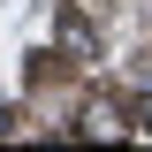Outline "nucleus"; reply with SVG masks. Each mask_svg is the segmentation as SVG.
<instances>
[{
    "label": "nucleus",
    "mask_w": 152,
    "mask_h": 152,
    "mask_svg": "<svg viewBox=\"0 0 152 152\" xmlns=\"http://www.w3.org/2000/svg\"><path fill=\"white\" fill-rule=\"evenodd\" d=\"M53 38H61V53H76V61H91L99 53V31L84 15H76V8H61V23H53Z\"/></svg>",
    "instance_id": "f257e3e1"
},
{
    "label": "nucleus",
    "mask_w": 152,
    "mask_h": 152,
    "mask_svg": "<svg viewBox=\"0 0 152 152\" xmlns=\"http://www.w3.org/2000/svg\"><path fill=\"white\" fill-rule=\"evenodd\" d=\"M84 137H122V114H114V107H91V114H84Z\"/></svg>",
    "instance_id": "f03ea898"
},
{
    "label": "nucleus",
    "mask_w": 152,
    "mask_h": 152,
    "mask_svg": "<svg viewBox=\"0 0 152 152\" xmlns=\"http://www.w3.org/2000/svg\"><path fill=\"white\" fill-rule=\"evenodd\" d=\"M129 129H145V137H152V99H137V107H129Z\"/></svg>",
    "instance_id": "7ed1b4c3"
},
{
    "label": "nucleus",
    "mask_w": 152,
    "mask_h": 152,
    "mask_svg": "<svg viewBox=\"0 0 152 152\" xmlns=\"http://www.w3.org/2000/svg\"><path fill=\"white\" fill-rule=\"evenodd\" d=\"M8 129H15V114H8V107H0V137H8Z\"/></svg>",
    "instance_id": "20e7f679"
}]
</instances>
